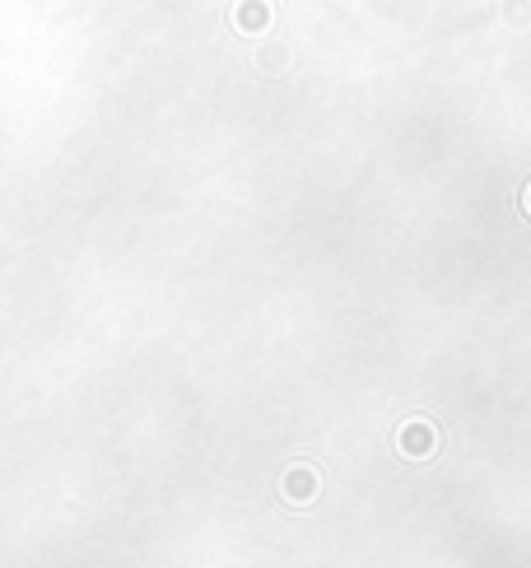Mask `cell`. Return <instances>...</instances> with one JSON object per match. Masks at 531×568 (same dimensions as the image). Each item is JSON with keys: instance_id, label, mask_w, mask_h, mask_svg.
Here are the masks:
<instances>
[{"instance_id": "obj_4", "label": "cell", "mask_w": 531, "mask_h": 568, "mask_svg": "<svg viewBox=\"0 0 531 568\" xmlns=\"http://www.w3.org/2000/svg\"><path fill=\"white\" fill-rule=\"evenodd\" d=\"M508 24H531V10H527V0H513V5H508Z\"/></svg>"}, {"instance_id": "obj_3", "label": "cell", "mask_w": 531, "mask_h": 568, "mask_svg": "<svg viewBox=\"0 0 531 568\" xmlns=\"http://www.w3.org/2000/svg\"><path fill=\"white\" fill-rule=\"evenodd\" d=\"M285 499L289 503H313L317 499V471L313 466H289L285 471Z\"/></svg>"}, {"instance_id": "obj_1", "label": "cell", "mask_w": 531, "mask_h": 568, "mask_svg": "<svg viewBox=\"0 0 531 568\" xmlns=\"http://www.w3.org/2000/svg\"><path fill=\"white\" fill-rule=\"evenodd\" d=\"M396 447H401V457H410V461L434 457V447H438V429H434L429 420H406L401 429H396Z\"/></svg>"}, {"instance_id": "obj_2", "label": "cell", "mask_w": 531, "mask_h": 568, "mask_svg": "<svg viewBox=\"0 0 531 568\" xmlns=\"http://www.w3.org/2000/svg\"><path fill=\"white\" fill-rule=\"evenodd\" d=\"M233 28H238V33H266V28H271V0H238Z\"/></svg>"}, {"instance_id": "obj_5", "label": "cell", "mask_w": 531, "mask_h": 568, "mask_svg": "<svg viewBox=\"0 0 531 568\" xmlns=\"http://www.w3.org/2000/svg\"><path fill=\"white\" fill-rule=\"evenodd\" d=\"M527 210H531V187H527Z\"/></svg>"}]
</instances>
